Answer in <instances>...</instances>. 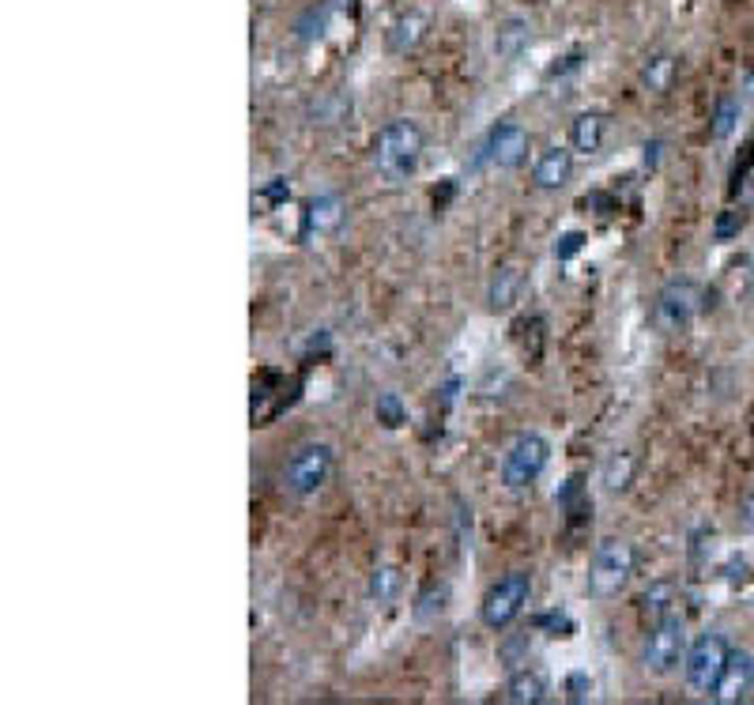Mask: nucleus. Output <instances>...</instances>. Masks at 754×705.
I'll use <instances>...</instances> for the list:
<instances>
[{"mask_svg": "<svg viewBox=\"0 0 754 705\" xmlns=\"http://www.w3.org/2000/svg\"><path fill=\"white\" fill-rule=\"evenodd\" d=\"M751 686H754V657L747 649H732L728 653L725 671H720V679H717V686L709 691V698L717 705H735V702L747 698Z\"/></svg>", "mask_w": 754, "mask_h": 705, "instance_id": "nucleus-10", "label": "nucleus"}, {"mask_svg": "<svg viewBox=\"0 0 754 705\" xmlns=\"http://www.w3.org/2000/svg\"><path fill=\"white\" fill-rule=\"evenodd\" d=\"M374 415H377V423H381L385 430H397V426L408 423V408H404V400H400L397 392H381V397H377V404H374Z\"/></svg>", "mask_w": 754, "mask_h": 705, "instance_id": "nucleus-23", "label": "nucleus"}, {"mask_svg": "<svg viewBox=\"0 0 754 705\" xmlns=\"http://www.w3.org/2000/svg\"><path fill=\"white\" fill-rule=\"evenodd\" d=\"M551 464V441L539 430H524L510 441L502 457V483L506 490H528Z\"/></svg>", "mask_w": 754, "mask_h": 705, "instance_id": "nucleus-6", "label": "nucleus"}, {"mask_svg": "<svg viewBox=\"0 0 754 705\" xmlns=\"http://www.w3.org/2000/svg\"><path fill=\"white\" fill-rule=\"evenodd\" d=\"M521 287H524V276H521L518 265L495 268V276H490V287H487V306L495 309V314H506V309H513V302L521 299Z\"/></svg>", "mask_w": 754, "mask_h": 705, "instance_id": "nucleus-15", "label": "nucleus"}, {"mask_svg": "<svg viewBox=\"0 0 754 705\" xmlns=\"http://www.w3.org/2000/svg\"><path fill=\"white\" fill-rule=\"evenodd\" d=\"M532 151V136L521 121H498L487 136V159L498 170H518Z\"/></svg>", "mask_w": 754, "mask_h": 705, "instance_id": "nucleus-9", "label": "nucleus"}, {"mask_svg": "<svg viewBox=\"0 0 754 705\" xmlns=\"http://www.w3.org/2000/svg\"><path fill=\"white\" fill-rule=\"evenodd\" d=\"M343 223V200L332 193H321L314 196V200L306 204V211H302V238H325L332 231H340Z\"/></svg>", "mask_w": 754, "mask_h": 705, "instance_id": "nucleus-12", "label": "nucleus"}, {"mask_svg": "<svg viewBox=\"0 0 754 705\" xmlns=\"http://www.w3.org/2000/svg\"><path fill=\"white\" fill-rule=\"evenodd\" d=\"M735 524H740V532H754V495H747L740 502V510H735Z\"/></svg>", "mask_w": 754, "mask_h": 705, "instance_id": "nucleus-29", "label": "nucleus"}, {"mask_svg": "<svg viewBox=\"0 0 754 705\" xmlns=\"http://www.w3.org/2000/svg\"><path fill=\"white\" fill-rule=\"evenodd\" d=\"M566 694H570V702H585L588 694H593V679H588L585 671H573V676L566 679Z\"/></svg>", "mask_w": 754, "mask_h": 705, "instance_id": "nucleus-26", "label": "nucleus"}, {"mask_svg": "<svg viewBox=\"0 0 754 705\" xmlns=\"http://www.w3.org/2000/svg\"><path fill=\"white\" fill-rule=\"evenodd\" d=\"M702 309H706V294H702L698 283L683 276V280H671L660 287L657 302H653V325L660 332H683Z\"/></svg>", "mask_w": 754, "mask_h": 705, "instance_id": "nucleus-7", "label": "nucleus"}, {"mask_svg": "<svg viewBox=\"0 0 754 705\" xmlns=\"http://www.w3.org/2000/svg\"><path fill=\"white\" fill-rule=\"evenodd\" d=\"M634 472H637V457L630 453V449H619V453H611L608 461H604L600 469V483L608 495H622V490H630V483H634Z\"/></svg>", "mask_w": 754, "mask_h": 705, "instance_id": "nucleus-18", "label": "nucleus"}, {"mask_svg": "<svg viewBox=\"0 0 754 705\" xmlns=\"http://www.w3.org/2000/svg\"><path fill=\"white\" fill-rule=\"evenodd\" d=\"M446 600H449V588L446 585H430L419 596V608H415V615H419V619H430V615H438L441 608H446Z\"/></svg>", "mask_w": 754, "mask_h": 705, "instance_id": "nucleus-25", "label": "nucleus"}, {"mask_svg": "<svg viewBox=\"0 0 754 705\" xmlns=\"http://www.w3.org/2000/svg\"><path fill=\"white\" fill-rule=\"evenodd\" d=\"M604 136H608V113L581 110L577 118L570 121V147H573V151L596 155L604 147Z\"/></svg>", "mask_w": 754, "mask_h": 705, "instance_id": "nucleus-14", "label": "nucleus"}, {"mask_svg": "<svg viewBox=\"0 0 754 705\" xmlns=\"http://www.w3.org/2000/svg\"><path fill=\"white\" fill-rule=\"evenodd\" d=\"M743 227H747V211L728 208V211H720L717 223H713V238H717V242H732V238H740Z\"/></svg>", "mask_w": 754, "mask_h": 705, "instance_id": "nucleus-24", "label": "nucleus"}, {"mask_svg": "<svg viewBox=\"0 0 754 705\" xmlns=\"http://www.w3.org/2000/svg\"><path fill=\"white\" fill-rule=\"evenodd\" d=\"M735 280H740V287H735V291H740V294H754V257H747L743 265H735Z\"/></svg>", "mask_w": 754, "mask_h": 705, "instance_id": "nucleus-28", "label": "nucleus"}, {"mask_svg": "<svg viewBox=\"0 0 754 705\" xmlns=\"http://www.w3.org/2000/svg\"><path fill=\"white\" fill-rule=\"evenodd\" d=\"M634 566H637V551L630 539H604L593 551V562H588L585 593L600 604L615 600L630 585V578H634Z\"/></svg>", "mask_w": 754, "mask_h": 705, "instance_id": "nucleus-2", "label": "nucleus"}, {"mask_svg": "<svg viewBox=\"0 0 754 705\" xmlns=\"http://www.w3.org/2000/svg\"><path fill=\"white\" fill-rule=\"evenodd\" d=\"M676 604H679V585H676V581H653V585L642 593V615L649 622L671 615V611H676Z\"/></svg>", "mask_w": 754, "mask_h": 705, "instance_id": "nucleus-19", "label": "nucleus"}, {"mask_svg": "<svg viewBox=\"0 0 754 705\" xmlns=\"http://www.w3.org/2000/svg\"><path fill=\"white\" fill-rule=\"evenodd\" d=\"M581 242H585V234H577V231H570V234H562L559 242H555V257L559 260H570L573 253L581 250Z\"/></svg>", "mask_w": 754, "mask_h": 705, "instance_id": "nucleus-27", "label": "nucleus"}, {"mask_svg": "<svg viewBox=\"0 0 754 705\" xmlns=\"http://www.w3.org/2000/svg\"><path fill=\"white\" fill-rule=\"evenodd\" d=\"M686 649H691L686 619L679 611H671L664 619L649 622V634H645V645H642V668L657 679L676 676L686 660Z\"/></svg>", "mask_w": 754, "mask_h": 705, "instance_id": "nucleus-3", "label": "nucleus"}, {"mask_svg": "<svg viewBox=\"0 0 754 705\" xmlns=\"http://www.w3.org/2000/svg\"><path fill=\"white\" fill-rule=\"evenodd\" d=\"M728 637L720 634V630H706V634H698L691 642V649H686V660H683V676H686V686H691L694 694H709L713 686H717L720 671H725L728 664Z\"/></svg>", "mask_w": 754, "mask_h": 705, "instance_id": "nucleus-8", "label": "nucleus"}, {"mask_svg": "<svg viewBox=\"0 0 754 705\" xmlns=\"http://www.w3.org/2000/svg\"><path fill=\"white\" fill-rule=\"evenodd\" d=\"M528 42H532V31H528V23H524L521 15H510V20L498 23L495 53L502 57V61H518L524 49H528Z\"/></svg>", "mask_w": 754, "mask_h": 705, "instance_id": "nucleus-17", "label": "nucleus"}, {"mask_svg": "<svg viewBox=\"0 0 754 705\" xmlns=\"http://www.w3.org/2000/svg\"><path fill=\"white\" fill-rule=\"evenodd\" d=\"M532 600V570H510L506 578H498L495 585L483 596L479 619L487 630H506L521 619V611Z\"/></svg>", "mask_w": 754, "mask_h": 705, "instance_id": "nucleus-5", "label": "nucleus"}, {"mask_svg": "<svg viewBox=\"0 0 754 705\" xmlns=\"http://www.w3.org/2000/svg\"><path fill=\"white\" fill-rule=\"evenodd\" d=\"M747 95L754 98V72H751V76H747Z\"/></svg>", "mask_w": 754, "mask_h": 705, "instance_id": "nucleus-30", "label": "nucleus"}, {"mask_svg": "<svg viewBox=\"0 0 754 705\" xmlns=\"http://www.w3.org/2000/svg\"><path fill=\"white\" fill-rule=\"evenodd\" d=\"M551 694V683L539 668H513L502 686V698L510 705H539Z\"/></svg>", "mask_w": 754, "mask_h": 705, "instance_id": "nucleus-13", "label": "nucleus"}, {"mask_svg": "<svg viewBox=\"0 0 754 705\" xmlns=\"http://www.w3.org/2000/svg\"><path fill=\"white\" fill-rule=\"evenodd\" d=\"M400 588H404V578H400L397 566H377V570L370 573V600L377 604V608H392V600L400 596Z\"/></svg>", "mask_w": 754, "mask_h": 705, "instance_id": "nucleus-21", "label": "nucleus"}, {"mask_svg": "<svg viewBox=\"0 0 754 705\" xmlns=\"http://www.w3.org/2000/svg\"><path fill=\"white\" fill-rule=\"evenodd\" d=\"M713 125H709V133H713V141H728V136L735 133V125H740V98H732V95H725L717 102V110H713Z\"/></svg>", "mask_w": 754, "mask_h": 705, "instance_id": "nucleus-22", "label": "nucleus"}, {"mask_svg": "<svg viewBox=\"0 0 754 705\" xmlns=\"http://www.w3.org/2000/svg\"><path fill=\"white\" fill-rule=\"evenodd\" d=\"M423 151H426L423 129L415 125L412 118H397V121H389V125L377 129L374 147H370V162L385 182L400 185L419 170Z\"/></svg>", "mask_w": 754, "mask_h": 705, "instance_id": "nucleus-1", "label": "nucleus"}, {"mask_svg": "<svg viewBox=\"0 0 754 705\" xmlns=\"http://www.w3.org/2000/svg\"><path fill=\"white\" fill-rule=\"evenodd\" d=\"M336 453L329 441H302L283 464V490L294 498H309L332 479Z\"/></svg>", "mask_w": 754, "mask_h": 705, "instance_id": "nucleus-4", "label": "nucleus"}, {"mask_svg": "<svg viewBox=\"0 0 754 705\" xmlns=\"http://www.w3.org/2000/svg\"><path fill=\"white\" fill-rule=\"evenodd\" d=\"M676 80V57L671 53H653L649 61L642 64V87L653 95H664Z\"/></svg>", "mask_w": 754, "mask_h": 705, "instance_id": "nucleus-20", "label": "nucleus"}, {"mask_svg": "<svg viewBox=\"0 0 754 705\" xmlns=\"http://www.w3.org/2000/svg\"><path fill=\"white\" fill-rule=\"evenodd\" d=\"M573 174V151L570 147H547V151H539L536 167H532V185L539 189V193H555V189H562L566 182H570Z\"/></svg>", "mask_w": 754, "mask_h": 705, "instance_id": "nucleus-11", "label": "nucleus"}, {"mask_svg": "<svg viewBox=\"0 0 754 705\" xmlns=\"http://www.w3.org/2000/svg\"><path fill=\"white\" fill-rule=\"evenodd\" d=\"M423 38H426V15L423 12H404L389 27V38H385V42H389V53L404 57V53H412Z\"/></svg>", "mask_w": 754, "mask_h": 705, "instance_id": "nucleus-16", "label": "nucleus"}]
</instances>
